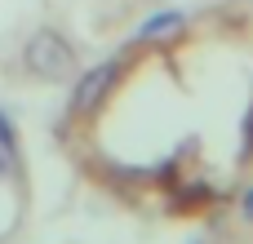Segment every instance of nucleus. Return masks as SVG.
Masks as SVG:
<instances>
[{"instance_id": "nucleus-6", "label": "nucleus", "mask_w": 253, "mask_h": 244, "mask_svg": "<svg viewBox=\"0 0 253 244\" xmlns=\"http://www.w3.org/2000/svg\"><path fill=\"white\" fill-rule=\"evenodd\" d=\"M245 213L253 218V191H245Z\"/></svg>"}, {"instance_id": "nucleus-4", "label": "nucleus", "mask_w": 253, "mask_h": 244, "mask_svg": "<svg viewBox=\"0 0 253 244\" xmlns=\"http://www.w3.org/2000/svg\"><path fill=\"white\" fill-rule=\"evenodd\" d=\"M18 169V147H13V129H9V120L0 116V173L9 178Z\"/></svg>"}, {"instance_id": "nucleus-1", "label": "nucleus", "mask_w": 253, "mask_h": 244, "mask_svg": "<svg viewBox=\"0 0 253 244\" xmlns=\"http://www.w3.org/2000/svg\"><path fill=\"white\" fill-rule=\"evenodd\" d=\"M22 62H27V71L31 76H40V80H62V76H71V67H76V53H71V44L58 36V31H36L31 40H27V49H22Z\"/></svg>"}, {"instance_id": "nucleus-3", "label": "nucleus", "mask_w": 253, "mask_h": 244, "mask_svg": "<svg viewBox=\"0 0 253 244\" xmlns=\"http://www.w3.org/2000/svg\"><path fill=\"white\" fill-rule=\"evenodd\" d=\"M182 13H160V18H147L142 22V31H138V40H169V36H178L182 31Z\"/></svg>"}, {"instance_id": "nucleus-5", "label": "nucleus", "mask_w": 253, "mask_h": 244, "mask_svg": "<svg viewBox=\"0 0 253 244\" xmlns=\"http://www.w3.org/2000/svg\"><path fill=\"white\" fill-rule=\"evenodd\" d=\"M240 156L245 160L253 156V107H249V120H245V147H240Z\"/></svg>"}, {"instance_id": "nucleus-2", "label": "nucleus", "mask_w": 253, "mask_h": 244, "mask_svg": "<svg viewBox=\"0 0 253 244\" xmlns=\"http://www.w3.org/2000/svg\"><path fill=\"white\" fill-rule=\"evenodd\" d=\"M116 71H120V62H102V67L84 71V76H80V84L71 89V111H93V107L107 98V89H111Z\"/></svg>"}]
</instances>
